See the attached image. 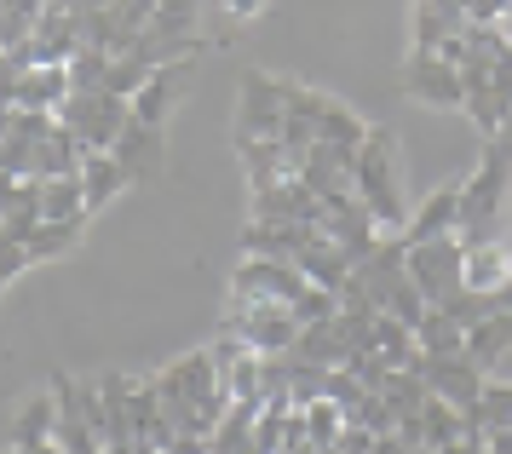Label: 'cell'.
<instances>
[{
	"instance_id": "7",
	"label": "cell",
	"mask_w": 512,
	"mask_h": 454,
	"mask_svg": "<svg viewBox=\"0 0 512 454\" xmlns=\"http://www.w3.org/2000/svg\"><path fill=\"white\" fill-rule=\"evenodd\" d=\"M351 288L369 299L374 311H392L397 294L409 288V271H403V242H397V236H380V242L351 265Z\"/></svg>"
},
{
	"instance_id": "34",
	"label": "cell",
	"mask_w": 512,
	"mask_h": 454,
	"mask_svg": "<svg viewBox=\"0 0 512 454\" xmlns=\"http://www.w3.org/2000/svg\"><path fill=\"white\" fill-rule=\"evenodd\" d=\"M219 6H225V12H231L236 23H248V18H259V12H265L271 0H219Z\"/></svg>"
},
{
	"instance_id": "24",
	"label": "cell",
	"mask_w": 512,
	"mask_h": 454,
	"mask_svg": "<svg viewBox=\"0 0 512 454\" xmlns=\"http://www.w3.org/2000/svg\"><path fill=\"white\" fill-rule=\"evenodd\" d=\"M121 190H127V179H121V167L110 161V150H87V161H81V196H87V219H93V213H104V207L121 196Z\"/></svg>"
},
{
	"instance_id": "43",
	"label": "cell",
	"mask_w": 512,
	"mask_h": 454,
	"mask_svg": "<svg viewBox=\"0 0 512 454\" xmlns=\"http://www.w3.org/2000/svg\"><path fill=\"white\" fill-rule=\"evenodd\" d=\"M409 454H432V449H409Z\"/></svg>"
},
{
	"instance_id": "21",
	"label": "cell",
	"mask_w": 512,
	"mask_h": 454,
	"mask_svg": "<svg viewBox=\"0 0 512 454\" xmlns=\"http://www.w3.org/2000/svg\"><path fill=\"white\" fill-rule=\"evenodd\" d=\"M501 282H512V242L507 236H489L466 248V288L472 294H495Z\"/></svg>"
},
{
	"instance_id": "22",
	"label": "cell",
	"mask_w": 512,
	"mask_h": 454,
	"mask_svg": "<svg viewBox=\"0 0 512 454\" xmlns=\"http://www.w3.org/2000/svg\"><path fill=\"white\" fill-rule=\"evenodd\" d=\"M81 236H87V219H41V225L24 236L29 265H58V259H70V253L81 248Z\"/></svg>"
},
{
	"instance_id": "2",
	"label": "cell",
	"mask_w": 512,
	"mask_h": 454,
	"mask_svg": "<svg viewBox=\"0 0 512 454\" xmlns=\"http://www.w3.org/2000/svg\"><path fill=\"white\" fill-rule=\"evenodd\" d=\"M507 190H512V156H507V144H501V138H484V156H478V167L461 179V225H455L461 248L501 236V230H495V219H501V207H507Z\"/></svg>"
},
{
	"instance_id": "27",
	"label": "cell",
	"mask_w": 512,
	"mask_h": 454,
	"mask_svg": "<svg viewBox=\"0 0 512 454\" xmlns=\"http://www.w3.org/2000/svg\"><path fill=\"white\" fill-rule=\"evenodd\" d=\"M369 138V121H357V115L340 104V98H328L323 110V127H317V144H334V150H346V156H357V144Z\"/></svg>"
},
{
	"instance_id": "11",
	"label": "cell",
	"mask_w": 512,
	"mask_h": 454,
	"mask_svg": "<svg viewBox=\"0 0 512 454\" xmlns=\"http://www.w3.org/2000/svg\"><path fill=\"white\" fill-rule=\"evenodd\" d=\"M305 294V276L294 265H282V259H254V253H242V265L231 276V299H277L294 311V299Z\"/></svg>"
},
{
	"instance_id": "35",
	"label": "cell",
	"mask_w": 512,
	"mask_h": 454,
	"mask_svg": "<svg viewBox=\"0 0 512 454\" xmlns=\"http://www.w3.org/2000/svg\"><path fill=\"white\" fill-rule=\"evenodd\" d=\"M432 454H484V432H466V437H455V443H443V449H432Z\"/></svg>"
},
{
	"instance_id": "30",
	"label": "cell",
	"mask_w": 512,
	"mask_h": 454,
	"mask_svg": "<svg viewBox=\"0 0 512 454\" xmlns=\"http://www.w3.org/2000/svg\"><path fill=\"white\" fill-rule=\"evenodd\" d=\"M420 432H426V449H443V443H455V437H466V432H478L472 426V414H461V409H449V403H426L420 409Z\"/></svg>"
},
{
	"instance_id": "4",
	"label": "cell",
	"mask_w": 512,
	"mask_h": 454,
	"mask_svg": "<svg viewBox=\"0 0 512 454\" xmlns=\"http://www.w3.org/2000/svg\"><path fill=\"white\" fill-rule=\"evenodd\" d=\"M403 271L420 288L426 305H449L455 294H466V248L461 236H432V242H415L403 248Z\"/></svg>"
},
{
	"instance_id": "26",
	"label": "cell",
	"mask_w": 512,
	"mask_h": 454,
	"mask_svg": "<svg viewBox=\"0 0 512 454\" xmlns=\"http://www.w3.org/2000/svg\"><path fill=\"white\" fill-rule=\"evenodd\" d=\"M374 351L386 357L392 368H415L420 363V345H415V328H403L397 317H374Z\"/></svg>"
},
{
	"instance_id": "10",
	"label": "cell",
	"mask_w": 512,
	"mask_h": 454,
	"mask_svg": "<svg viewBox=\"0 0 512 454\" xmlns=\"http://www.w3.org/2000/svg\"><path fill=\"white\" fill-rule=\"evenodd\" d=\"M420 380H426V391H432V397H438V403H449V409H461V414H472L478 409V391H484V368H472L461 357V351H455V357H426V351H420Z\"/></svg>"
},
{
	"instance_id": "38",
	"label": "cell",
	"mask_w": 512,
	"mask_h": 454,
	"mask_svg": "<svg viewBox=\"0 0 512 454\" xmlns=\"http://www.w3.org/2000/svg\"><path fill=\"white\" fill-rule=\"evenodd\" d=\"M24 454H64V449H58V443H29Z\"/></svg>"
},
{
	"instance_id": "29",
	"label": "cell",
	"mask_w": 512,
	"mask_h": 454,
	"mask_svg": "<svg viewBox=\"0 0 512 454\" xmlns=\"http://www.w3.org/2000/svg\"><path fill=\"white\" fill-rule=\"evenodd\" d=\"M472 426H478V432L512 426V374H489V380H484V391H478V409H472Z\"/></svg>"
},
{
	"instance_id": "13",
	"label": "cell",
	"mask_w": 512,
	"mask_h": 454,
	"mask_svg": "<svg viewBox=\"0 0 512 454\" xmlns=\"http://www.w3.org/2000/svg\"><path fill=\"white\" fill-rule=\"evenodd\" d=\"M323 110H328V92L300 87V81H288V87H282V144H288V156L305 161V150L317 144Z\"/></svg>"
},
{
	"instance_id": "32",
	"label": "cell",
	"mask_w": 512,
	"mask_h": 454,
	"mask_svg": "<svg viewBox=\"0 0 512 454\" xmlns=\"http://www.w3.org/2000/svg\"><path fill=\"white\" fill-rule=\"evenodd\" d=\"M300 432H305V443H311V449L328 454L334 443H340V432H346V414L334 409L328 397H317L311 409H300Z\"/></svg>"
},
{
	"instance_id": "28",
	"label": "cell",
	"mask_w": 512,
	"mask_h": 454,
	"mask_svg": "<svg viewBox=\"0 0 512 454\" xmlns=\"http://www.w3.org/2000/svg\"><path fill=\"white\" fill-rule=\"evenodd\" d=\"M380 397H386V409L403 420V414H420L426 403H432V391H426V380H420V368H392L386 374V386H380Z\"/></svg>"
},
{
	"instance_id": "3",
	"label": "cell",
	"mask_w": 512,
	"mask_h": 454,
	"mask_svg": "<svg viewBox=\"0 0 512 454\" xmlns=\"http://www.w3.org/2000/svg\"><path fill=\"white\" fill-rule=\"evenodd\" d=\"M225 334L242 340L248 351H259V357H282L300 340V317L277 299H231L225 305Z\"/></svg>"
},
{
	"instance_id": "8",
	"label": "cell",
	"mask_w": 512,
	"mask_h": 454,
	"mask_svg": "<svg viewBox=\"0 0 512 454\" xmlns=\"http://www.w3.org/2000/svg\"><path fill=\"white\" fill-rule=\"evenodd\" d=\"M110 161L121 167V179L127 184H162L167 179V127L127 121L121 138L110 144Z\"/></svg>"
},
{
	"instance_id": "40",
	"label": "cell",
	"mask_w": 512,
	"mask_h": 454,
	"mask_svg": "<svg viewBox=\"0 0 512 454\" xmlns=\"http://www.w3.org/2000/svg\"><path fill=\"white\" fill-rule=\"evenodd\" d=\"M501 35H507V46H512V6L501 12Z\"/></svg>"
},
{
	"instance_id": "19",
	"label": "cell",
	"mask_w": 512,
	"mask_h": 454,
	"mask_svg": "<svg viewBox=\"0 0 512 454\" xmlns=\"http://www.w3.org/2000/svg\"><path fill=\"white\" fill-rule=\"evenodd\" d=\"M52 432H58V403H52V391H35V397H18V403H12V420H6V443H12V449L52 443Z\"/></svg>"
},
{
	"instance_id": "16",
	"label": "cell",
	"mask_w": 512,
	"mask_h": 454,
	"mask_svg": "<svg viewBox=\"0 0 512 454\" xmlns=\"http://www.w3.org/2000/svg\"><path fill=\"white\" fill-rule=\"evenodd\" d=\"M236 156H242L248 190H277V184L300 179V156H288L282 138H248V144H236Z\"/></svg>"
},
{
	"instance_id": "5",
	"label": "cell",
	"mask_w": 512,
	"mask_h": 454,
	"mask_svg": "<svg viewBox=\"0 0 512 454\" xmlns=\"http://www.w3.org/2000/svg\"><path fill=\"white\" fill-rule=\"evenodd\" d=\"M282 87L288 75H271V69H248L236 81V144L282 138Z\"/></svg>"
},
{
	"instance_id": "37",
	"label": "cell",
	"mask_w": 512,
	"mask_h": 454,
	"mask_svg": "<svg viewBox=\"0 0 512 454\" xmlns=\"http://www.w3.org/2000/svg\"><path fill=\"white\" fill-rule=\"evenodd\" d=\"M369 454H409V449H403L397 437H374V449H369Z\"/></svg>"
},
{
	"instance_id": "25",
	"label": "cell",
	"mask_w": 512,
	"mask_h": 454,
	"mask_svg": "<svg viewBox=\"0 0 512 454\" xmlns=\"http://www.w3.org/2000/svg\"><path fill=\"white\" fill-rule=\"evenodd\" d=\"M415 345L426 351V357H455V351L466 345V328L449 317L443 305H426V317L415 322Z\"/></svg>"
},
{
	"instance_id": "41",
	"label": "cell",
	"mask_w": 512,
	"mask_h": 454,
	"mask_svg": "<svg viewBox=\"0 0 512 454\" xmlns=\"http://www.w3.org/2000/svg\"><path fill=\"white\" fill-rule=\"evenodd\" d=\"M495 138H501V144H507V156H512V115H507V127H501V133H495Z\"/></svg>"
},
{
	"instance_id": "18",
	"label": "cell",
	"mask_w": 512,
	"mask_h": 454,
	"mask_svg": "<svg viewBox=\"0 0 512 454\" xmlns=\"http://www.w3.org/2000/svg\"><path fill=\"white\" fill-rule=\"evenodd\" d=\"M70 98V69L64 64H29L24 81H18V98L12 110H41V115H58Z\"/></svg>"
},
{
	"instance_id": "31",
	"label": "cell",
	"mask_w": 512,
	"mask_h": 454,
	"mask_svg": "<svg viewBox=\"0 0 512 454\" xmlns=\"http://www.w3.org/2000/svg\"><path fill=\"white\" fill-rule=\"evenodd\" d=\"M41 219H87L81 173H70V179H41Z\"/></svg>"
},
{
	"instance_id": "20",
	"label": "cell",
	"mask_w": 512,
	"mask_h": 454,
	"mask_svg": "<svg viewBox=\"0 0 512 454\" xmlns=\"http://www.w3.org/2000/svg\"><path fill=\"white\" fill-rule=\"evenodd\" d=\"M449 35H466V6L461 0H415V29H409V52H432Z\"/></svg>"
},
{
	"instance_id": "44",
	"label": "cell",
	"mask_w": 512,
	"mask_h": 454,
	"mask_svg": "<svg viewBox=\"0 0 512 454\" xmlns=\"http://www.w3.org/2000/svg\"><path fill=\"white\" fill-rule=\"evenodd\" d=\"M507 242H512V230H507Z\"/></svg>"
},
{
	"instance_id": "6",
	"label": "cell",
	"mask_w": 512,
	"mask_h": 454,
	"mask_svg": "<svg viewBox=\"0 0 512 454\" xmlns=\"http://www.w3.org/2000/svg\"><path fill=\"white\" fill-rule=\"evenodd\" d=\"M58 121H64L87 150H110L121 138V127L133 121V110H127V98H116V92H70L64 110H58Z\"/></svg>"
},
{
	"instance_id": "39",
	"label": "cell",
	"mask_w": 512,
	"mask_h": 454,
	"mask_svg": "<svg viewBox=\"0 0 512 454\" xmlns=\"http://www.w3.org/2000/svg\"><path fill=\"white\" fill-rule=\"evenodd\" d=\"M52 12H75V6H81V0H47Z\"/></svg>"
},
{
	"instance_id": "33",
	"label": "cell",
	"mask_w": 512,
	"mask_h": 454,
	"mask_svg": "<svg viewBox=\"0 0 512 454\" xmlns=\"http://www.w3.org/2000/svg\"><path fill=\"white\" fill-rule=\"evenodd\" d=\"M18 276H29V253H24V242H12V236L0 230V294H6Z\"/></svg>"
},
{
	"instance_id": "9",
	"label": "cell",
	"mask_w": 512,
	"mask_h": 454,
	"mask_svg": "<svg viewBox=\"0 0 512 454\" xmlns=\"http://www.w3.org/2000/svg\"><path fill=\"white\" fill-rule=\"evenodd\" d=\"M403 92L426 104V110H461L466 87H461V69L443 64L438 52H409L403 58Z\"/></svg>"
},
{
	"instance_id": "36",
	"label": "cell",
	"mask_w": 512,
	"mask_h": 454,
	"mask_svg": "<svg viewBox=\"0 0 512 454\" xmlns=\"http://www.w3.org/2000/svg\"><path fill=\"white\" fill-rule=\"evenodd\" d=\"M484 454H512V426H495V432H484Z\"/></svg>"
},
{
	"instance_id": "42",
	"label": "cell",
	"mask_w": 512,
	"mask_h": 454,
	"mask_svg": "<svg viewBox=\"0 0 512 454\" xmlns=\"http://www.w3.org/2000/svg\"><path fill=\"white\" fill-rule=\"evenodd\" d=\"M0 454H24V449H12V443H6V449H0Z\"/></svg>"
},
{
	"instance_id": "14",
	"label": "cell",
	"mask_w": 512,
	"mask_h": 454,
	"mask_svg": "<svg viewBox=\"0 0 512 454\" xmlns=\"http://www.w3.org/2000/svg\"><path fill=\"white\" fill-rule=\"evenodd\" d=\"M455 225H461V179L438 184V190L409 213V225L397 230V242L415 248V242H432V236H455Z\"/></svg>"
},
{
	"instance_id": "15",
	"label": "cell",
	"mask_w": 512,
	"mask_h": 454,
	"mask_svg": "<svg viewBox=\"0 0 512 454\" xmlns=\"http://www.w3.org/2000/svg\"><path fill=\"white\" fill-rule=\"evenodd\" d=\"M294 271L311 282V288H328V294H340L351 282V253L334 242V236H323V230H311L305 236V248L294 253Z\"/></svg>"
},
{
	"instance_id": "12",
	"label": "cell",
	"mask_w": 512,
	"mask_h": 454,
	"mask_svg": "<svg viewBox=\"0 0 512 454\" xmlns=\"http://www.w3.org/2000/svg\"><path fill=\"white\" fill-rule=\"evenodd\" d=\"M190 69H196V58H173V64H156V69H150V81H144L133 98H127L133 121H144V127H167V115L179 110V98H185Z\"/></svg>"
},
{
	"instance_id": "1",
	"label": "cell",
	"mask_w": 512,
	"mask_h": 454,
	"mask_svg": "<svg viewBox=\"0 0 512 454\" xmlns=\"http://www.w3.org/2000/svg\"><path fill=\"white\" fill-rule=\"evenodd\" d=\"M351 190L357 202L374 213V225L397 236L409 225V207H403V167H397V133L392 127H369V138L357 144V161H351Z\"/></svg>"
},
{
	"instance_id": "17",
	"label": "cell",
	"mask_w": 512,
	"mask_h": 454,
	"mask_svg": "<svg viewBox=\"0 0 512 454\" xmlns=\"http://www.w3.org/2000/svg\"><path fill=\"white\" fill-rule=\"evenodd\" d=\"M461 357H466L472 368H484V374H495V368H501V363L512 357V311H495V317L472 322V328H466Z\"/></svg>"
},
{
	"instance_id": "23",
	"label": "cell",
	"mask_w": 512,
	"mask_h": 454,
	"mask_svg": "<svg viewBox=\"0 0 512 454\" xmlns=\"http://www.w3.org/2000/svg\"><path fill=\"white\" fill-rule=\"evenodd\" d=\"M305 236H311V225H271V219H254V225L242 230V253L294 265V253L305 248Z\"/></svg>"
}]
</instances>
